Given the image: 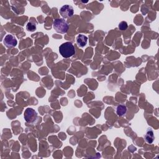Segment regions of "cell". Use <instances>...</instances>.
Instances as JSON below:
<instances>
[{
  "instance_id": "obj_1",
  "label": "cell",
  "mask_w": 159,
  "mask_h": 159,
  "mask_svg": "<svg viewBox=\"0 0 159 159\" xmlns=\"http://www.w3.org/2000/svg\"><path fill=\"white\" fill-rule=\"evenodd\" d=\"M59 52L63 58H70L75 54V49L70 42L63 43L59 47Z\"/></svg>"
},
{
  "instance_id": "obj_2",
  "label": "cell",
  "mask_w": 159,
  "mask_h": 159,
  "mask_svg": "<svg viewBox=\"0 0 159 159\" xmlns=\"http://www.w3.org/2000/svg\"><path fill=\"white\" fill-rule=\"evenodd\" d=\"M53 29L55 30L60 34H65L67 32L69 26L66 21L63 18L56 19L53 23Z\"/></svg>"
},
{
  "instance_id": "obj_3",
  "label": "cell",
  "mask_w": 159,
  "mask_h": 159,
  "mask_svg": "<svg viewBox=\"0 0 159 159\" xmlns=\"http://www.w3.org/2000/svg\"><path fill=\"white\" fill-rule=\"evenodd\" d=\"M24 117L25 120L28 123H32L35 121L37 118L36 111L32 108H27L24 111Z\"/></svg>"
},
{
  "instance_id": "obj_4",
  "label": "cell",
  "mask_w": 159,
  "mask_h": 159,
  "mask_svg": "<svg viewBox=\"0 0 159 159\" xmlns=\"http://www.w3.org/2000/svg\"><path fill=\"white\" fill-rule=\"evenodd\" d=\"M74 10L72 6L65 4L60 9V14L63 18L70 17L73 15Z\"/></svg>"
},
{
  "instance_id": "obj_5",
  "label": "cell",
  "mask_w": 159,
  "mask_h": 159,
  "mask_svg": "<svg viewBox=\"0 0 159 159\" xmlns=\"http://www.w3.org/2000/svg\"><path fill=\"white\" fill-rule=\"evenodd\" d=\"M3 43L6 47L12 48V47H14L16 46V45L17 43V41L14 35H12L11 34H7L5 37L4 40H3Z\"/></svg>"
},
{
  "instance_id": "obj_6",
  "label": "cell",
  "mask_w": 159,
  "mask_h": 159,
  "mask_svg": "<svg viewBox=\"0 0 159 159\" xmlns=\"http://www.w3.org/2000/svg\"><path fill=\"white\" fill-rule=\"evenodd\" d=\"M87 42L88 37L83 34H80L76 37V43L80 47H84L86 46Z\"/></svg>"
},
{
  "instance_id": "obj_7",
  "label": "cell",
  "mask_w": 159,
  "mask_h": 159,
  "mask_svg": "<svg viewBox=\"0 0 159 159\" xmlns=\"http://www.w3.org/2000/svg\"><path fill=\"white\" fill-rule=\"evenodd\" d=\"M144 138L147 143H152L153 142V140L155 139V137H154L153 132L150 128L148 129L146 131V133L144 135Z\"/></svg>"
},
{
  "instance_id": "obj_8",
  "label": "cell",
  "mask_w": 159,
  "mask_h": 159,
  "mask_svg": "<svg viewBox=\"0 0 159 159\" xmlns=\"http://www.w3.org/2000/svg\"><path fill=\"white\" fill-rule=\"evenodd\" d=\"M127 111V108L126 106L124 105H119L117 107L116 109V113L119 116H122L124 114H125Z\"/></svg>"
},
{
  "instance_id": "obj_9",
  "label": "cell",
  "mask_w": 159,
  "mask_h": 159,
  "mask_svg": "<svg viewBox=\"0 0 159 159\" xmlns=\"http://www.w3.org/2000/svg\"><path fill=\"white\" fill-rule=\"evenodd\" d=\"M119 29L120 30H125L127 29L128 27V24L127 23L125 22V21H122L119 23Z\"/></svg>"
},
{
  "instance_id": "obj_10",
  "label": "cell",
  "mask_w": 159,
  "mask_h": 159,
  "mask_svg": "<svg viewBox=\"0 0 159 159\" xmlns=\"http://www.w3.org/2000/svg\"><path fill=\"white\" fill-rule=\"evenodd\" d=\"M26 28L28 31L33 32L36 29V25H35V24H34L32 22H29L27 25Z\"/></svg>"
}]
</instances>
